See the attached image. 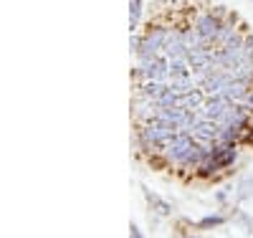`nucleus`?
Returning a JSON list of instances; mask_svg holds the SVG:
<instances>
[{
	"label": "nucleus",
	"instance_id": "7",
	"mask_svg": "<svg viewBox=\"0 0 253 238\" xmlns=\"http://www.w3.org/2000/svg\"><path fill=\"white\" fill-rule=\"evenodd\" d=\"M215 200H218V203H225V200H228V192H223V190L215 192Z\"/></svg>",
	"mask_w": 253,
	"mask_h": 238
},
{
	"label": "nucleus",
	"instance_id": "6",
	"mask_svg": "<svg viewBox=\"0 0 253 238\" xmlns=\"http://www.w3.org/2000/svg\"><path fill=\"white\" fill-rule=\"evenodd\" d=\"M129 236H132V238H142L144 233L139 231V226H134V223H132V226H129Z\"/></svg>",
	"mask_w": 253,
	"mask_h": 238
},
{
	"label": "nucleus",
	"instance_id": "2",
	"mask_svg": "<svg viewBox=\"0 0 253 238\" xmlns=\"http://www.w3.org/2000/svg\"><path fill=\"white\" fill-rule=\"evenodd\" d=\"M251 195H253V178L246 175V178H241V183L236 185V200L243 203V200H248Z\"/></svg>",
	"mask_w": 253,
	"mask_h": 238
},
{
	"label": "nucleus",
	"instance_id": "8",
	"mask_svg": "<svg viewBox=\"0 0 253 238\" xmlns=\"http://www.w3.org/2000/svg\"><path fill=\"white\" fill-rule=\"evenodd\" d=\"M248 142H251V144H253V132H251V137H248Z\"/></svg>",
	"mask_w": 253,
	"mask_h": 238
},
{
	"label": "nucleus",
	"instance_id": "5",
	"mask_svg": "<svg viewBox=\"0 0 253 238\" xmlns=\"http://www.w3.org/2000/svg\"><path fill=\"white\" fill-rule=\"evenodd\" d=\"M225 223V215H205V218L198 221V228L200 231H208V228H218Z\"/></svg>",
	"mask_w": 253,
	"mask_h": 238
},
{
	"label": "nucleus",
	"instance_id": "3",
	"mask_svg": "<svg viewBox=\"0 0 253 238\" xmlns=\"http://www.w3.org/2000/svg\"><path fill=\"white\" fill-rule=\"evenodd\" d=\"M144 195H147V200H150V205L155 208V213H160V215H170L172 213V205L167 200H162L157 195H150V190H144Z\"/></svg>",
	"mask_w": 253,
	"mask_h": 238
},
{
	"label": "nucleus",
	"instance_id": "1",
	"mask_svg": "<svg viewBox=\"0 0 253 238\" xmlns=\"http://www.w3.org/2000/svg\"><path fill=\"white\" fill-rule=\"evenodd\" d=\"M193 26L215 46V36H218V31H220V26H223V20H220V13H218V10H215V13L208 10V13H200V15L193 20Z\"/></svg>",
	"mask_w": 253,
	"mask_h": 238
},
{
	"label": "nucleus",
	"instance_id": "4",
	"mask_svg": "<svg viewBox=\"0 0 253 238\" xmlns=\"http://www.w3.org/2000/svg\"><path fill=\"white\" fill-rule=\"evenodd\" d=\"M142 0H129V31L139 28V18H142Z\"/></svg>",
	"mask_w": 253,
	"mask_h": 238
}]
</instances>
